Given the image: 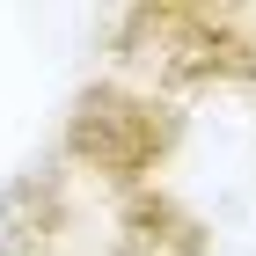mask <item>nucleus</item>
Here are the masks:
<instances>
[{
	"instance_id": "f257e3e1",
	"label": "nucleus",
	"mask_w": 256,
	"mask_h": 256,
	"mask_svg": "<svg viewBox=\"0 0 256 256\" xmlns=\"http://www.w3.org/2000/svg\"><path fill=\"white\" fill-rule=\"evenodd\" d=\"M0 256H66V249L52 242V227H37V220H8V234H0Z\"/></svg>"
}]
</instances>
